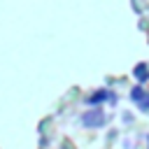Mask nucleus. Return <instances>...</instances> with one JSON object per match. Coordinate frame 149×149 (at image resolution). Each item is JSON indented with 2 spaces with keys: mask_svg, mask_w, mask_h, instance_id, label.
Segmentation results:
<instances>
[{
  "mask_svg": "<svg viewBox=\"0 0 149 149\" xmlns=\"http://www.w3.org/2000/svg\"><path fill=\"white\" fill-rule=\"evenodd\" d=\"M105 121H107V116L102 109H91V112H84V116H81V123L86 128H100Z\"/></svg>",
  "mask_w": 149,
  "mask_h": 149,
  "instance_id": "1",
  "label": "nucleus"
},
{
  "mask_svg": "<svg viewBox=\"0 0 149 149\" xmlns=\"http://www.w3.org/2000/svg\"><path fill=\"white\" fill-rule=\"evenodd\" d=\"M100 100H109V102H114L116 98H114V93H109V91H95V93L88 98V105H98Z\"/></svg>",
  "mask_w": 149,
  "mask_h": 149,
  "instance_id": "2",
  "label": "nucleus"
},
{
  "mask_svg": "<svg viewBox=\"0 0 149 149\" xmlns=\"http://www.w3.org/2000/svg\"><path fill=\"white\" fill-rule=\"evenodd\" d=\"M137 105H140V109H149V95H144V98H142Z\"/></svg>",
  "mask_w": 149,
  "mask_h": 149,
  "instance_id": "5",
  "label": "nucleus"
},
{
  "mask_svg": "<svg viewBox=\"0 0 149 149\" xmlns=\"http://www.w3.org/2000/svg\"><path fill=\"white\" fill-rule=\"evenodd\" d=\"M135 79H137V81H147V79H149V68H147V63H142V65L135 68Z\"/></svg>",
  "mask_w": 149,
  "mask_h": 149,
  "instance_id": "3",
  "label": "nucleus"
},
{
  "mask_svg": "<svg viewBox=\"0 0 149 149\" xmlns=\"http://www.w3.org/2000/svg\"><path fill=\"white\" fill-rule=\"evenodd\" d=\"M144 95H147V93H144V91H142V88H140V86H135V88H133V91H130V98H133V100H135V102H140V100H142V98H144Z\"/></svg>",
  "mask_w": 149,
  "mask_h": 149,
  "instance_id": "4",
  "label": "nucleus"
}]
</instances>
